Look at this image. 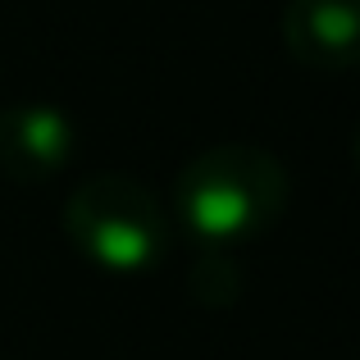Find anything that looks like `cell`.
Listing matches in <instances>:
<instances>
[{"mask_svg": "<svg viewBox=\"0 0 360 360\" xmlns=\"http://www.w3.org/2000/svg\"><path fill=\"white\" fill-rule=\"evenodd\" d=\"M288 210V169L251 141H219L183 165L174 219L201 251H229L260 238Z\"/></svg>", "mask_w": 360, "mask_h": 360, "instance_id": "cell-1", "label": "cell"}, {"mask_svg": "<svg viewBox=\"0 0 360 360\" xmlns=\"http://www.w3.org/2000/svg\"><path fill=\"white\" fill-rule=\"evenodd\" d=\"M64 233L82 260L105 274H146L169 251V214L146 183L91 174L64 201Z\"/></svg>", "mask_w": 360, "mask_h": 360, "instance_id": "cell-2", "label": "cell"}, {"mask_svg": "<svg viewBox=\"0 0 360 360\" xmlns=\"http://www.w3.org/2000/svg\"><path fill=\"white\" fill-rule=\"evenodd\" d=\"M73 160V119L46 101L0 110V174L9 183H51Z\"/></svg>", "mask_w": 360, "mask_h": 360, "instance_id": "cell-3", "label": "cell"}, {"mask_svg": "<svg viewBox=\"0 0 360 360\" xmlns=\"http://www.w3.org/2000/svg\"><path fill=\"white\" fill-rule=\"evenodd\" d=\"M283 41L306 69H360V0H288Z\"/></svg>", "mask_w": 360, "mask_h": 360, "instance_id": "cell-4", "label": "cell"}, {"mask_svg": "<svg viewBox=\"0 0 360 360\" xmlns=\"http://www.w3.org/2000/svg\"><path fill=\"white\" fill-rule=\"evenodd\" d=\"M187 288L201 306H233L242 297V269L229 251H201V260L187 274Z\"/></svg>", "mask_w": 360, "mask_h": 360, "instance_id": "cell-5", "label": "cell"}, {"mask_svg": "<svg viewBox=\"0 0 360 360\" xmlns=\"http://www.w3.org/2000/svg\"><path fill=\"white\" fill-rule=\"evenodd\" d=\"M352 155H356V169H360V128H356V137H352Z\"/></svg>", "mask_w": 360, "mask_h": 360, "instance_id": "cell-6", "label": "cell"}]
</instances>
